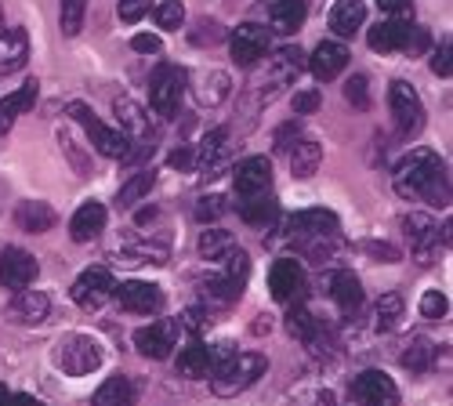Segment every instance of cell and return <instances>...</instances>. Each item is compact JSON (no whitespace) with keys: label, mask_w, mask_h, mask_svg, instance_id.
<instances>
[{"label":"cell","mask_w":453,"mask_h":406,"mask_svg":"<svg viewBox=\"0 0 453 406\" xmlns=\"http://www.w3.org/2000/svg\"><path fill=\"white\" fill-rule=\"evenodd\" d=\"M366 44L370 51H403V55H421L428 48V29L413 26V22H399V19H388V22H377L370 33H366Z\"/></svg>","instance_id":"3957f363"},{"label":"cell","mask_w":453,"mask_h":406,"mask_svg":"<svg viewBox=\"0 0 453 406\" xmlns=\"http://www.w3.org/2000/svg\"><path fill=\"white\" fill-rule=\"evenodd\" d=\"M269 326H273L269 316H257V319H254V334H269Z\"/></svg>","instance_id":"680465c9"},{"label":"cell","mask_w":453,"mask_h":406,"mask_svg":"<svg viewBox=\"0 0 453 406\" xmlns=\"http://www.w3.org/2000/svg\"><path fill=\"white\" fill-rule=\"evenodd\" d=\"M112 298L131 316H153L164 309V290L157 283H142V280H127L120 287H112Z\"/></svg>","instance_id":"8fae6325"},{"label":"cell","mask_w":453,"mask_h":406,"mask_svg":"<svg viewBox=\"0 0 453 406\" xmlns=\"http://www.w3.org/2000/svg\"><path fill=\"white\" fill-rule=\"evenodd\" d=\"M305 269H301L294 257H280V262L269 269V290H273V298L280 305H301V298H305Z\"/></svg>","instance_id":"9c48e42d"},{"label":"cell","mask_w":453,"mask_h":406,"mask_svg":"<svg viewBox=\"0 0 453 406\" xmlns=\"http://www.w3.org/2000/svg\"><path fill=\"white\" fill-rule=\"evenodd\" d=\"M403 319V294H381V302L373 305V326L377 330H395Z\"/></svg>","instance_id":"8d00e7d4"},{"label":"cell","mask_w":453,"mask_h":406,"mask_svg":"<svg viewBox=\"0 0 453 406\" xmlns=\"http://www.w3.org/2000/svg\"><path fill=\"white\" fill-rule=\"evenodd\" d=\"M84 15H88V0H62L58 4V22L65 36H77L84 29Z\"/></svg>","instance_id":"f35d334b"},{"label":"cell","mask_w":453,"mask_h":406,"mask_svg":"<svg viewBox=\"0 0 453 406\" xmlns=\"http://www.w3.org/2000/svg\"><path fill=\"white\" fill-rule=\"evenodd\" d=\"M131 48L138 55H157L160 51V36L157 33H138V36H131Z\"/></svg>","instance_id":"f5cc1de1"},{"label":"cell","mask_w":453,"mask_h":406,"mask_svg":"<svg viewBox=\"0 0 453 406\" xmlns=\"http://www.w3.org/2000/svg\"><path fill=\"white\" fill-rule=\"evenodd\" d=\"M200 254L207 257V262H221L225 254H229L233 247H236V236L229 233V229H214V226H207L203 233H200Z\"/></svg>","instance_id":"d6a6232c"},{"label":"cell","mask_w":453,"mask_h":406,"mask_svg":"<svg viewBox=\"0 0 453 406\" xmlns=\"http://www.w3.org/2000/svg\"><path fill=\"white\" fill-rule=\"evenodd\" d=\"M297 138H301V124L294 120V124H287V127L276 134V149H280V153H290V145H294Z\"/></svg>","instance_id":"db71d44e"},{"label":"cell","mask_w":453,"mask_h":406,"mask_svg":"<svg viewBox=\"0 0 453 406\" xmlns=\"http://www.w3.org/2000/svg\"><path fill=\"white\" fill-rule=\"evenodd\" d=\"M269 44H273L269 41V29L257 26V22H243V26H236L229 33V55L243 69H250V65H257L261 58H265L269 55Z\"/></svg>","instance_id":"ba28073f"},{"label":"cell","mask_w":453,"mask_h":406,"mask_svg":"<svg viewBox=\"0 0 453 406\" xmlns=\"http://www.w3.org/2000/svg\"><path fill=\"white\" fill-rule=\"evenodd\" d=\"M297 406H334V399H330V392H301L297 395Z\"/></svg>","instance_id":"11a10c76"},{"label":"cell","mask_w":453,"mask_h":406,"mask_svg":"<svg viewBox=\"0 0 453 406\" xmlns=\"http://www.w3.org/2000/svg\"><path fill=\"white\" fill-rule=\"evenodd\" d=\"M330 298L342 305L345 312L359 309V305H363V283H359V276H356L352 269H337V272L330 276Z\"/></svg>","instance_id":"484cf974"},{"label":"cell","mask_w":453,"mask_h":406,"mask_svg":"<svg viewBox=\"0 0 453 406\" xmlns=\"http://www.w3.org/2000/svg\"><path fill=\"white\" fill-rule=\"evenodd\" d=\"M58 145L65 149V157L73 160V167H77L81 174H91V160H84V157H81V145H77V138H73L65 127H58Z\"/></svg>","instance_id":"f6af8a7d"},{"label":"cell","mask_w":453,"mask_h":406,"mask_svg":"<svg viewBox=\"0 0 453 406\" xmlns=\"http://www.w3.org/2000/svg\"><path fill=\"white\" fill-rule=\"evenodd\" d=\"M157 218H160V211H157V207H149V211L138 214V226H149V221H157Z\"/></svg>","instance_id":"91938a15"},{"label":"cell","mask_w":453,"mask_h":406,"mask_svg":"<svg viewBox=\"0 0 453 406\" xmlns=\"http://www.w3.org/2000/svg\"><path fill=\"white\" fill-rule=\"evenodd\" d=\"M276 62L287 69V73H297V69H305V51H301L297 44H287L276 51Z\"/></svg>","instance_id":"c3c4849f"},{"label":"cell","mask_w":453,"mask_h":406,"mask_svg":"<svg viewBox=\"0 0 453 406\" xmlns=\"http://www.w3.org/2000/svg\"><path fill=\"white\" fill-rule=\"evenodd\" d=\"M211 359H207V345L200 338H193L181 352H178V374L181 378H207Z\"/></svg>","instance_id":"1f68e13d"},{"label":"cell","mask_w":453,"mask_h":406,"mask_svg":"<svg viewBox=\"0 0 453 406\" xmlns=\"http://www.w3.org/2000/svg\"><path fill=\"white\" fill-rule=\"evenodd\" d=\"M102 359H105L102 345L95 338H88V334H69V338H62L55 345V366L65 371V374H73V378H84V374L98 371Z\"/></svg>","instance_id":"5b68a950"},{"label":"cell","mask_w":453,"mask_h":406,"mask_svg":"<svg viewBox=\"0 0 453 406\" xmlns=\"http://www.w3.org/2000/svg\"><path fill=\"white\" fill-rule=\"evenodd\" d=\"M432 73H435V77H449V73H453V65H449V36H442V44H439V51L432 55Z\"/></svg>","instance_id":"f907efd6"},{"label":"cell","mask_w":453,"mask_h":406,"mask_svg":"<svg viewBox=\"0 0 453 406\" xmlns=\"http://www.w3.org/2000/svg\"><path fill=\"white\" fill-rule=\"evenodd\" d=\"M12 402V395H8V388L4 385H0V406H8Z\"/></svg>","instance_id":"94428289"},{"label":"cell","mask_w":453,"mask_h":406,"mask_svg":"<svg viewBox=\"0 0 453 406\" xmlns=\"http://www.w3.org/2000/svg\"><path fill=\"white\" fill-rule=\"evenodd\" d=\"M157 22L160 29H178L185 22V4L181 0H164V4H157Z\"/></svg>","instance_id":"7bdbcfd3"},{"label":"cell","mask_w":453,"mask_h":406,"mask_svg":"<svg viewBox=\"0 0 453 406\" xmlns=\"http://www.w3.org/2000/svg\"><path fill=\"white\" fill-rule=\"evenodd\" d=\"M319 164H323V145H319V142L297 138V142L290 145V174H294L297 181H309V178L319 171Z\"/></svg>","instance_id":"7402d4cb"},{"label":"cell","mask_w":453,"mask_h":406,"mask_svg":"<svg viewBox=\"0 0 453 406\" xmlns=\"http://www.w3.org/2000/svg\"><path fill=\"white\" fill-rule=\"evenodd\" d=\"M69 117L84 124L88 138L95 142V149H98L102 157H112V160H124V157H127V149H131V138H127V134H120L117 127L102 124V120H98V113H95L91 105H84V102H69Z\"/></svg>","instance_id":"8992f818"},{"label":"cell","mask_w":453,"mask_h":406,"mask_svg":"<svg viewBox=\"0 0 453 406\" xmlns=\"http://www.w3.org/2000/svg\"><path fill=\"white\" fill-rule=\"evenodd\" d=\"M15 221H19V229H26V233H48V229H55L58 214L44 200H26V203L15 207Z\"/></svg>","instance_id":"603a6c76"},{"label":"cell","mask_w":453,"mask_h":406,"mask_svg":"<svg viewBox=\"0 0 453 406\" xmlns=\"http://www.w3.org/2000/svg\"><path fill=\"white\" fill-rule=\"evenodd\" d=\"M283 233L305 247V243H312V240H323V236H334V233H337V214H334V211H323V207L297 211L294 218H287V229H283Z\"/></svg>","instance_id":"30bf717a"},{"label":"cell","mask_w":453,"mask_h":406,"mask_svg":"<svg viewBox=\"0 0 453 406\" xmlns=\"http://www.w3.org/2000/svg\"><path fill=\"white\" fill-rule=\"evenodd\" d=\"M95 406H134V385L124 374H112L109 381L98 385L95 392Z\"/></svg>","instance_id":"f1b7e54d"},{"label":"cell","mask_w":453,"mask_h":406,"mask_svg":"<svg viewBox=\"0 0 453 406\" xmlns=\"http://www.w3.org/2000/svg\"><path fill=\"white\" fill-rule=\"evenodd\" d=\"M188 41H193L196 48H214V44L225 41V29H221L214 19H200V22H193V33H188Z\"/></svg>","instance_id":"60d3db41"},{"label":"cell","mask_w":453,"mask_h":406,"mask_svg":"<svg viewBox=\"0 0 453 406\" xmlns=\"http://www.w3.org/2000/svg\"><path fill=\"white\" fill-rule=\"evenodd\" d=\"M388 109H392V120L399 127L403 138H418L425 131V102L418 95V88L406 84V80H392L388 84Z\"/></svg>","instance_id":"277c9868"},{"label":"cell","mask_w":453,"mask_h":406,"mask_svg":"<svg viewBox=\"0 0 453 406\" xmlns=\"http://www.w3.org/2000/svg\"><path fill=\"white\" fill-rule=\"evenodd\" d=\"M185 88H188V73L181 65H160L153 73V80H149V102H153L160 117H174Z\"/></svg>","instance_id":"52a82bcc"},{"label":"cell","mask_w":453,"mask_h":406,"mask_svg":"<svg viewBox=\"0 0 453 406\" xmlns=\"http://www.w3.org/2000/svg\"><path fill=\"white\" fill-rule=\"evenodd\" d=\"M366 22V4L363 0H337L330 11V33L337 36H352Z\"/></svg>","instance_id":"4316f807"},{"label":"cell","mask_w":453,"mask_h":406,"mask_svg":"<svg viewBox=\"0 0 453 406\" xmlns=\"http://www.w3.org/2000/svg\"><path fill=\"white\" fill-rule=\"evenodd\" d=\"M446 312H449V302H446L442 290H425L421 294V316L425 319H442Z\"/></svg>","instance_id":"ee69618b"},{"label":"cell","mask_w":453,"mask_h":406,"mask_svg":"<svg viewBox=\"0 0 453 406\" xmlns=\"http://www.w3.org/2000/svg\"><path fill=\"white\" fill-rule=\"evenodd\" d=\"M305 15H309V0H276L273 11H269V22L276 33L290 36L305 26Z\"/></svg>","instance_id":"d4e9b609"},{"label":"cell","mask_w":453,"mask_h":406,"mask_svg":"<svg viewBox=\"0 0 453 406\" xmlns=\"http://www.w3.org/2000/svg\"><path fill=\"white\" fill-rule=\"evenodd\" d=\"M153 181H157V171H153V167L131 174V178L124 181V186H120V193H117V203H120V207H134L142 196H149V189H153Z\"/></svg>","instance_id":"e575fe53"},{"label":"cell","mask_w":453,"mask_h":406,"mask_svg":"<svg viewBox=\"0 0 453 406\" xmlns=\"http://www.w3.org/2000/svg\"><path fill=\"white\" fill-rule=\"evenodd\" d=\"M157 0H120L117 4V15H120V22H138L142 15H149V8H153Z\"/></svg>","instance_id":"7dc6e473"},{"label":"cell","mask_w":453,"mask_h":406,"mask_svg":"<svg viewBox=\"0 0 453 406\" xmlns=\"http://www.w3.org/2000/svg\"><path fill=\"white\" fill-rule=\"evenodd\" d=\"M102 229H105V207H102L98 200L81 203V207H77V214H73V221H69V236L77 240V243L95 240Z\"/></svg>","instance_id":"ffe728a7"},{"label":"cell","mask_w":453,"mask_h":406,"mask_svg":"<svg viewBox=\"0 0 453 406\" xmlns=\"http://www.w3.org/2000/svg\"><path fill=\"white\" fill-rule=\"evenodd\" d=\"M29 58L26 29H0V73H19Z\"/></svg>","instance_id":"cb8c5ba5"},{"label":"cell","mask_w":453,"mask_h":406,"mask_svg":"<svg viewBox=\"0 0 453 406\" xmlns=\"http://www.w3.org/2000/svg\"><path fill=\"white\" fill-rule=\"evenodd\" d=\"M112 113H117V120H120V134H127V138H138L142 145H153V124L145 120V109L138 105V102H131V98H117L112 102Z\"/></svg>","instance_id":"d6986e66"},{"label":"cell","mask_w":453,"mask_h":406,"mask_svg":"<svg viewBox=\"0 0 453 406\" xmlns=\"http://www.w3.org/2000/svg\"><path fill=\"white\" fill-rule=\"evenodd\" d=\"M366 250H370V254H377V257H388V262H395V257H399V250H395V247H388V243H370Z\"/></svg>","instance_id":"9f6ffc18"},{"label":"cell","mask_w":453,"mask_h":406,"mask_svg":"<svg viewBox=\"0 0 453 406\" xmlns=\"http://www.w3.org/2000/svg\"><path fill=\"white\" fill-rule=\"evenodd\" d=\"M269 371V359L261 352H233L229 359H225L218 371H214V395L221 399H233L240 392H247L261 374Z\"/></svg>","instance_id":"7a4b0ae2"},{"label":"cell","mask_w":453,"mask_h":406,"mask_svg":"<svg viewBox=\"0 0 453 406\" xmlns=\"http://www.w3.org/2000/svg\"><path fill=\"white\" fill-rule=\"evenodd\" d=\"M229 91H233V80L225 77V73H207V77H200V84H196V98L203 105H221L229 98Z\"/></svg>","instance_id":"d590c367"},{"label":"cell","mask_w":453,"mask_h":406,"mask_svg":"<svg viewBox=\"0 0 453 406\" xmlns=\"http://www.w3.org/2000/svg\"><path fill=\"white\" fill-rule=\"evenodd\" d=\"M349 62H352V55H349V48H345L342 41H323V44L312 51V58H309V73H312L316 80L330 84V80L342 77Z\"/></svg>","instance_id":"e0dca14e"},{"label":"cell","mask_w":453,"mask_h":406,"mask_svg":"<svg viewBox=\"0 0 453 406\" xmlns=\"http://www.w3.org/2000/svg\"><path fill=\"white\" fill-rule=\"evenodd\" d=\"M8 406H41V399H33V395H12Z\"/></svg>","instance_id":"6f0895ef"},{"label":"cell","mask_w":453,"mask_h":406,"mask_svg":"<svg viewBox=\"0 0 453 406\" xmlns=\"http://www.w3.org/2000/svg\"><path fill=\"white\" fill-rule=\"evenodd\" d=\"M51 312V302H48V294H41V290H19L15 294V316H22L26 323H41L44 316Z\"/></svg>","instance_id":"836d02e7"},{"label":"cell","mask_w":453,"mask_h":406,"mask_svg":"<svg viewBox=\"0 0 453 406\" xmlns=\"http://www.w3.org/2000/svg\"><path fill=\"white\" fill-rule=\"evenodd\" d=\"M225 142H229V131H207L203 134V142H200V149H196V160H193V167H200L203 174L207 171H218V164L225 160Z\"/></svg>","instance_id":"4dcf8cb0"},{"label":"cell","mask_w":453,"mask_h":406,"mask_svg":"<svg viewBox=\"0 0 453 406\" xmlns=\"http://www.w3.org/2000/svg\"><path fill=\"white\" fill-rule=\"evenodd\" d=\"M432 363H435V345L428 338H413L406 345V352H403V366H406V371L421 374V371H428Z\"/></svg>","instance_id":"74e56055"},{"label":"cell","mask_w":453,"mask_h":406,"mask_svg":"<svg viewBox=\"0 0 453 406\" xmlns=\"http://www.w3.org/2000/svg\"><path fill=\"white\" fill-rule=\"evenodd\" d=\"M36 95H41V84H36V80H26L19 91H12L4 102H0V134H8V131H12L15 117L29 113V109L36 105Z\"/></svg>","instance_id":"44dd1931"},{"label":"cell","mask_w":453,"mask_h":406,"mask_svg":"<svg viewBox=\"0 0 453 406\" xmlns=\"http://www.w3.org/2000/svg\"><path fill=\"white\" fill-rule=\"evenodd\" d=\"M112 287H117V280H112L109 269H88V272H81V280L73 283L69 294L84 312H98L112 298Z\"/></svg>","instance_id":"9a60e30c"},{"label":"cell","mask_w":453,"mask_h":406,"mask_svg":"<svg viewBox=\"0 0 453 406\" xmlns=\"http://www.w3.org/2000/svg\"><path fill=\"white\" fill-rule=\"evenodd\" d=\"M276 214H280V203H276V196L273 193H265V196H250V200H240V218L247 221V226H273L276 221Z\"/></svg>","instance_id":"f546056e"},{"label":"cell","mask_w":453,"mask_h":406,"mask_svg":"<svg viewBox=\"0 0 453 406\" xmlns=\"http://www.w3.org/2000/svg\"><path fill=\"white\" fill-rule=\"evenodd\" d=\"M181 334V323L178 319H160V323H149L142 330H134V349L149 359H167L178 345Z\"/></svg>","instance_id":"5bb4252c"},{"label":"cell","mask_w":453,"mask_h":406,"mask_svg":"<svg viewBox=\"0 0 453 406\" xmlns=\"http://www.w3.org/2000/svg\"><path fill=\"white\" fill-rule=\"evenodd\" d=\"M229 214V196H221V193H211V196H200L196 203V218L203 221V226H211V221L225 218Z\"/></svg>","instance_id":"b9f144b4"},{"label":"cell","mask_w":453,"mask_h":406,"mask_svg":"<svg viewBox=\"0 0 453 406\" xmlns=\"http://www.w3.org/2000/svg\"><path fill=\"white\" fill-rule=\"evenodd\" d=\"M377 8H381L388 19H399V22L413 19V0H377Z\"/></svg>","instance_id":"681fc988"},{"label":"cell","mask_w":453,"mask_h":406,"mask_svg":"<svg viewBox=\"0 0 453 406\" xmlns=\"http://www.w3.org/2000/svg\"><path fill=\"white\" fill-rule=\"evenodd\" d=\"M193 160H196V149H193V145H174V149H171V157H167V164L171 167H178V171H188V167H193Z\"/></svg>","instance_id":"816d5d0a"},{"label":"cell","mask_w":453,"mask_h":406,"mask_svg":"<svg viewBox=\"0 0 453 406\" xmlns=\"http://www.w3.org/2000/svg\"><path fill=\"white\" fill-rule=\"evenodd\" d=\"M36 272H41V265H36V257L22 247H8L4 254H0V287L19 294V290H29Z\"/></svg>","instance_id":"4fadbf2b"},{"label":"cell","mask_w":453,"mask_h":406,"mask_svg":"<svg viewBox=\"0 0 453 406\" xmlns=\"http://www.w3.org/2000/svg\"><path fill=\"white\" fill-rule=\"evenodd\" d=\"M233 186H236V196L240 200H250V196H265L273 189V164L265 157H247L243 164H236L233 171Z\"/></svg>","instance_id":"2e32d148"},{"label":"cell","mask_w":453,"mask_h":406,"mask_svg":"<svg viewBox=\"0 0 453 406\" xmlns=\"http://www.w3.org/2000/svg\"><path fill=\"white\" fill-rule=\"evenodd\" d=\"M345 102L352 105V109H370L373 105V98H370V80L363 77V73H352V77L345 80Z\"/></svg>","instance_id":"ab89813d"},{"label":"cell","mask_w":453,"mask_h":406,"mask_svg":"<svg viewBox=\"0 0 453 406\" xmlns=\"http://www.w3.org/2000/svg\"><path fill=\"white\" fill-rule=\"evenodd\" d=\"M290 105H294L297 117H309V113H316V109L323 105V91H294Z\"/></svg>","instance_id":"bcb514c9"},{"label":"cell","mask_w":453,"mask_h":406,"mask_svg":"<svg viewBox=\"0 0 453 406\" xmlns=\"http://www.w3.org/2000/svg\"><path fill=\"white\" fill-rule=\"evenodd\" d=\"M356 406H399V388L385 371H363L352 381Z\"/></svg>","instance_id":"7c38bea8"},{"label":"cell","mask_w":453,"mask_h":406,"mask_svg":"<svg viewBox=\"0 0 453 406\" xmlns=\"http://www.w3.org/2000/svg\"><path fill=\"white\" fill-rule=\"evenodd\" d=\"M403 233L410 240V250L421 257V262H432V254L439 250V229H435V221L421 211H413L403 218Z\"/></svg>","instance_id":"ac0fdd59"},{"label":"cell","mask_w":453,"mask_h":406,"mask_svg":"<svg viewBox=\"0 0 453 406\" xmlns=\"http://www.w3.org/2000/svg\"><path fill=\"white\" fill-rule=\"evenodd\" d=\"M287 330H290V338H297V341H305L309 349H316L319 345V338H323V323L305 309V305H290V316H287Z\"/></svg>","instance_id":"83f0119b"},{"label":"cell","mask_w":453,"mask_h":406,"mask_svg":"<svg viewBox=\"0 0 453 406\" xmlns=\"http://www.w3.org/2000/svg\"><path fill=\"white\" fill-rule=\"evenodd\" d=\"M395 193L403 200H428L432 207H446L449 203L446 164L432 149H413L395 167Z\"/></svg>","instance_id":"6da1fadb"}]
</instances>
